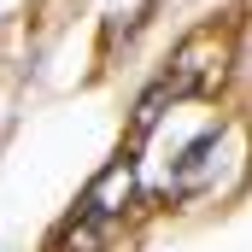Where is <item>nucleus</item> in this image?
<instances>
[{"instance_id": "f257e3e1", "label": "nucleus", "mask_w": 252, "mask_h": 252, "mask_svg": "<svg viewBox=\"0 0 252 252\" xmlns=\"http://www.w3.org/2000/svg\"><path fill=\"white\" fill-rule=\"evenodd\" d=\"M158 82L170 88V100H176V94H211V88L223 82V47H217V30H193L188 41L176 47V59H170V70H164Z\"/></svg>"}, {"instance_id": "f03ea898", "label": "nucleus", "mask_w": 252, "mask_h": 252, "mask_svg": "<svg viewBox=\"0 0 252 252\" xmlns=\"http://www.w3.org/2000/svg\"><path fill=\"white\" fill-rule=\"evenodd\" d=\"M129 193H135V164H129V158L100 164V170H94V182L82 188V217H94V223H112V217L129 205Z\"/></svg>"}, {"instance_id": "7ed1b4c3", "label": "nucleus", "mask_w": 252, "mask_h": 252, "mask_svg": "<svg viewBox=\"0 0 252 252\" xmlns=\"http://www.w3.org/2000/svg\"><path fill=\"white\" fill-rule=\"evenodd\" d=\"M217 141H223V124H217V129H205V135H193L188 147H182V158H176V182H188L193 170H205V158L217 153Z\"/></svg>"}, {"instance_id": "20e7f679", "label": "nucleus", "mask_w": 252, "mask_h": 252, "mask_svg": "<svg viewBox=\"0 0 252 252\" xmlns=\"http://www.w3.org/2000/svg\"><path fill=\"white\" fill-rule=\"evenodd\" d=\"M164 100H170V88H164V82H153V88L135 100V135H147V129L164 118Z\"/></svg>"}, {"instance_id": "39448f33", "label": "nucleus", "mask_w": 252, "mask_h": 252, "mask_svg": "<svg viewBox=\"0 0 252 252\" xmlns=\"http://www.w3.org/2000/svg\"><path fill=\"white\" fill-rule=\"evenodd\" d=\"M64 247H70V252H100V247H106V223H94V217H82V211H76V223H70Z\"/></svg>"}]
</instances>
